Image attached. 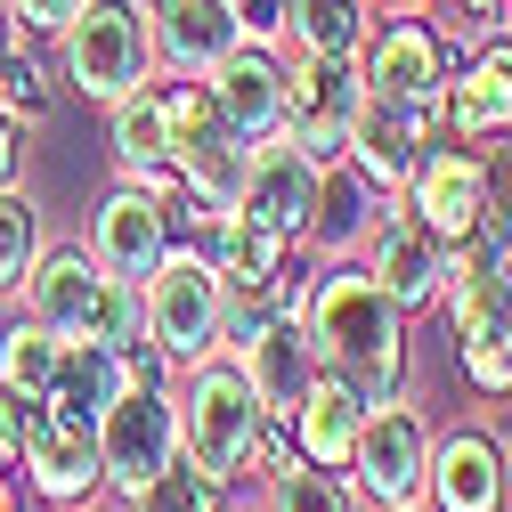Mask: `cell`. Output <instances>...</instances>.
I'll return each mask as SVG.
<instances>
[{
    "label": "cell",
    "mask_w": 512,
    "mask_h": 512,
    "mask_svg": "<svg viewBox=\"0 0 512 512\" xmlns=\"http://www.w3.org/2000/svg\"><path fill=\"white\" fill-rule=\"evenodd\" d=\"M301 326L326 358V374H342L366 407L407 399V309L391 301L366 261H326L301 285Z\"/></svg>",
    "instance_id": "1"
},
{
    "label": "cell",
    "mask_w": 512,
    "mask_h": 512,
    "mask_svg": "<svg viewBox=\"0 0 512 512\" xmlns=\"http://www.w3.org/2000/svg\"><path fill=\"white\" fill-rule=\"evenodd\" d=\"M17 317L49 326L57 342H147V285H114L90 244H41V261L17 285Z\"/></svg>",
    "instance_id": "2"
},
{
    "label": "cell",
    "mask_w": 512,
    "mask_h": 512,
    "mask_svg": "<svg viewBox=\"0 0 512 512\" xmlns=\"http://www.w3.org/2000/svg\"><path fill=\"white\" fill-rule=\"evenodd\" d=\"M171 407H179V456L212 472L220 488H236L252 472V447L269 431V407L252 391V374L236 350H204L171 374Z\"/></svg>",
    "instance_id": "3"
},
{
    "label": "cell",
    "mask_w": 512,
    "mask_h": 512,
    "mask_svg": "<svg viewBox=\"0 0 512 512\" xmlns=\"http://www.w3.org/2000/svg\"><path fill=\"white\" fill-rule=\"evenodd\" d=\"M57 74L82 106H114L155 82V17L147 0H82L57 33Z\"/></svg>",
    "instance_id": "4"
},
{
    "label": "cell",
    "mask_w": 512,
    "mask_h": 512,
    "mask_svg": "<svg viewBox=\"0 0 512 512\" xmlns=\"http://www.w3.org/2000/svg\"><path fill=\"white\" fill-rule=\"evenodd\" d=\"M431 415L415 399H391V407H366L358 423V447H350V488L366 512H423V488H431Z\"/></svg>",
    "instance_id": "5"
},
{
    "label": "cell",
    "mask_w": 512,
    "mask_h": 512,
    "mask_svg": "<svg viewBox=\"0 0 512 512\" xmlns=\"http://www.w3.org/2000/svg\"><path fill=\"white\" fill-rule=\"evenodd\" d=\"M147 342L163 350L171 374L204 350H228V285L196 244H171L163 269L147 277Z\"/></svg>",
    "instance_id": "6"
},
{
    "label": "cell",
    "mask_w": 512,
    "mask_h": 512,
    "mask_svg": "<svg viewBox=\"0 0 512 512\" xmlns=\"http://www.w3.org/2000/svg\"><path fill=\"white\" fill-rule=\"evenodd\" d=\"M155 90H163V114H171V171L196 187L212 212H236L244 171H252V139L212 106L204 82H171V74H155Z\"/></svg>",
    "instance_id": "7"
},
{
    "label": "cell",
    "mask_w": 512,
    "mask_h": 512,
    "mask_svg": "<svg viewBox=\"0 0 512 512\" xmlns=\"http://www.w3.org/2000/svg\"><path fill=\"white\" fill-rule=\"evenodd\" d=\"M439 131L488 147L512 131V25H472V41H447V90H439Z\"/></svg>",
    "instance_id": "8"
},
{
    "label": "cell",
    "mask_w": 512,
    "mask_h": 512,
    "mask_svg": "<svg viewBox=\"0 0 512 512\" xmlns=\"http://www.w3.org/2000/svg\"><path fill=\"white\" fill-rule=\"evenodd\" d=\"M179 464V407H171V382H131L106 415H98V472L106 496H139L155 472Z\"/></svg>",
    "instance_id": "9"
},
{
    "label": "cell",
    "mask_w": 512,
    "mask_h": 512,
    "mask_svg": "<svg viewBox=\"0 0 512 512\" xmlns=\"http://www.w3.org/2000/svg\"><path fill=\"white\" fill-rule=\"evenodd\" d=\"M366 106V74L358 57H293V82H285V139L317 163H342L350 155V122Z\"/></svg>",
    "instance_id": "10"
},
{
    "label": "cell",
    "mask_w": 512,
    "mask_h": 512,
    "mask_svg": "<svg viewBox=\"0 0 512 512\" xmlns=\"http://www.w3.org/2000/svg\"><path fill=\"white\" fill-rule=\"evenodd\" d=\"M439 139V98H374L350 122V163L382 187V196H407V179L423 163V147Z\"/></svg>",
    "instance_id": "11"
},
{
    "label": "cell",
    "mask_w": 512,
    "mask_h": 512,
    "mask_svg": "<svg viewBox=\"0 0 512 512\" xmlns=\"http://www.w3.org/2000/svg\"><path fill=\"white\" fill-rule=\"evenodd\" d=\"M171 244H179L171 212L147 196V187L114 179V187H106V204H98V220H90V261H98L114 285H147V277L163 269V252H171Z\"/></svg>",
    "instance_id": "12"
},
{
    "label": "cell",
    "mask_w": 512,
    "mask_h": 512,
    "mask_svg": "<svg viewBox=\"0 0 512 512\" xmlns=\"http://www.w3.org/2000/svg\"><path fill=\"white\" fill-rule=\"evenodd\" d=\"M17 472H25V496H41V504H57V512H90V496H106L98 431H90V423H66V415H49V407H41L33 431H25Z\"/></svg>",
    "instance_id": "13"
},
{
    "label": "cell",
    "mask_w": 512,
    "mask_h": 512,
    "mask_svg": "<svg viewBox=\"0 0 512 512\" xmlns=\"http://www.w3.org/2000/svg\"><path fill=\"white\" fill-rule=\"evenodd\" d=\"M399 204H407L439 244H464V236L480 228V212H488V171H480V147H464V139H447V147H439V139H431Z\"/></svg>",
    "instance_id": "14"
},
{
    "label": "cell",
    "mask_w": 512,
    "mask_h": 512,
    "mask_svg": "<svg viewBox=\"0 0 512 512\" xmlns=\"http://www.w3.org/2000/svg\"><path fill=\"white\" fill-rule=\"evenodd\" d=\"M285 82H293V49H261V41H236L220 66L204 74L212 106L236 122L252 147H261V139H285Z\"/></svg>",
    "instance_id": "15"
},
{
    "label": "cell",
    "mask_w": 512,
    "mask_h": 512,
    "mask_svg": "<svg viewBox=\"0 0 512 512\" xmlns=\"http://www.w3.org/2000/svg\"><path fill=\"white\" fill-rule=\"evenodd\" d=\"M317 179H326V163H317V155H301L293 139H261V147H252V171H244L236 212L261 220L269 236H285V244L301 252L309 212H317Z\"/></svg>",
    "instance_id": "16"
},
{
    "label": "cell",
    "mask_w": 512,
    "mask_h": 512,
    "mask_svg": "<svg viewBox=\"0 0 512 512\" xmlns=\"http://www.w3.org/2000/svg\"><path fill=\"white\" fill-rule=\"evenodd\" d=\"M358 261L382 277V285H391V301L415 317V309H431L439 301V285H447V244L391 196V204H382V220H374V236L358 244Z\"/></svg>",
    "instance_id": "17"
},
{
    "label": "cell",
    "mask_w": 512,
    "mask_h": 512,
    "mask_svg": "<svg viewBox=\"0 0 512 512\" xmlns=\"http://www.w3.org/2000/svg\"><path fill=\"white\" fill-rule=\"evenodd\" d=\"M504 496H512V456L496 431L464 423L431 439V488H423L431 512H504Z\"/></svg>",
    "instance_id": "18"
},
{
    "label": "cell",
    "mask_w": 512,
    "mask_h": 512,
    "mask_svg": "<svg viewBox=\"0 0 512 512\" xmlns=\"http://www.w3.org/2000/svg\"><path fill=\"white\" fill-rule=\"evenodd\" d=\"M358 74L374 98H439L447 90V33L423 17H374L366 49H358Z\"/></svg>",
    "instance_id": "19"
},
{
    "label": "cell",
    "mask_w": 512,
    "mask_h": 512,
    "mask_svg": "<svg viewBox=\"0 0 512 512\" xmlns=\"http://www.w3.org/2000/svg\"><path fill=\"white\" fill-rule=\"evenodd\" d=\"M236 358H244V374H252V391H261L269 423H293L301 399H309V382L326 374V358H317V342H309V326H301V309H277L269 326H252V334L236 342Z\"/></svg>",
    "instance_id": "20"
},
{
    "label": "cell",
    "mask_w": 512,
    "mask_h": 512,
    "mask_svg": "<svg viewBox=\"0 0 512 512\" xmlns=\"http://www.w3.org/2000/svg\"><path fill=\"white\" fill-rule=\"evenodd\" d=\"M147 17H155V74H171V82H204L244 41L228 0H147Z\"/></svg>",
    "instance_id": "21"
},
{
    "label": "cell",
    "mask_w": 512,
    "mask_h": 512,
    "mask_svg": "<svg viewBox=\"0 0 512 512\" xmlns=\"http://www.w3.org/2000/svg\"><path fill=\"white\" fill-rule=\"evenodd\" d=\"M382 204H391V196H382V187L342 155V163H326V179H317V212H309V252H317V261H358V244L374 236V220H382Z\"/></svg>",
    "instance_id": "22"
},
{
    "label": "cell",
    "mask_w": 512,
    "mask_h": 512,
    "mask_svg": "<svg viewBox=\"0 0 512 512\" xmlns=\"http://www.w3.org/2000/svg\"><path fill=\"white\" fill-rule=\"evenodd\" d=\"M196 252L220 269L228 293H261V285H277V277L293 269V244L269 236L261 220H244V212H212V220L196 228Z\"/></svg>",
    "instance_id": "23"
},
{
    "label": "cell",
    "mask_w": 512,
    "mask_h": 512,
    "mask_svg": "<svg viewBox=\"0 0 512 512\" xmlns=\"http://www.w3.org/2000/svg\"><path fill=\"white\" fill-rule=\"evenodd\" d=\"M358 423H366V399L350 391L342 374H317V382H309V399H301V415H293V447H301V464L342 472V464H350V447H358Z\"/></svg>",
    "instance_id": "24"
},
{
    "label": "cell",
    "mask_w": 512,
    "mask_h": 512,
    "mask_svg": "<svg viewBox=\"0 0 512 512\" xmlns=\"http://www.w3.org/2000/svg\"><path fill=\"white\" fill-rule=\"evenodd\" d=\"M131 391V366H122L114 342H66V358H57V382H49V415H66V423H90Z\"/></svg>",
    "instance_id": "25"
},
{
    "label": "cell",
    "mask_w": 512,
    "mask_h": 512,
    "mask_svg": "<svg viewBox=\"0 0 512 512\" xmlns=\"http://www.w3.org/2000/svg\"><path fill=\"white\" fill-rule=\"evenodd\" d=\"M366 33H374V0H285L293 57H358Z\"/></svg>",
    "instance_id": "26"
},
{
    "label": "cell",
    "mask_w": 512,
    "mask_h": 512,
    "mask_svg": "<svg viewBox=\"0 0 512 512\" xmlns=\"http://www.w3.org/2000/svg\"><path fill=\"white\" fill-rule=\"evenodd\" d=\"M106 139H114V171L122 179H139L155 163H171V114H163V90H131V98H114L106 106Z\"/></svg>",
    "instance_id": "27"
},
{
    "label": "cell",
    "mask_w": 512,
    "mask_h": 512,
    "mask_svg": "<svg viewBox=\"0 0 512 512\" xmlns=\"http://www.w3.org/2000/svg\"><path fill=\"white\" fill-rule=\"evenodd\" d=\"M57 358H66V342H57L49 326H33V317H17V326L0 334V391H9V399H25V407H49Z\"/></svg>",
    "instance_id": "28"
},
{
    "label": "cell",
    "mask_w": 512,
    "mask_h": 512,
    "mask_svg": "<svg viewBox=\"0 0 512 512\" xmlns=\"http://www.w3.org/2000/svg\"><path fill=\"white\" fill-rule=\"evenodd\" d=\"M261 512H366L350 480L317 472V464H285V472H261Z\"/></svg>",
    "instance_id": "29"
},
{
    "label": "cell",
    "mask_w": 512,
    "mask_h": 512,
    "mask_svg": "<svg viewBox=\"0 0 512 512\" xmlns=\"http://www.w3.org/2000/svg\"><path fill=\"white\" fill-rule=\"evenodd\" d=\"M41 204L25 196V187H0V301H17L25 269L41 261Z\"/></svg>",
    "instance_id": "30"
},
{
    "label": "cell",
    "mask_w": 512,
    "mask_h": 512,
    "mask_svg": "<svg viewBox=\"0 0 512 512\" xmlns=\"http://www.w3.org/2000/svg\"><path fill=\"white\" fill-rule=\"evenodd\" d=\"M122 512H228V488L179 456V464H171V472H155L139 496H122Z\"/></svg>",
    "instance_id": "31"
},
{
    "label": "cell",
    "mask_w": 512,
    "mask_h": 512,
    "mask_svg": "<svg viewBox=\"0 0 512 512\" xmlns=\"http://www.w3.org/2000/svg\"><path fill=\"white\" fill-rule=\"evenodd\" d=\"M0 106H9V114L25 122V131L49 114V74H41V57H33L25 41H17L9 57H0Z\"/></svg>",
    "instance_id": "32"
},
{
    "label": "cell",
    "mask_w": 512,
    "mask_h": 512,
    "mask_svg": "<svg viewBox=\"0 0 512 512\" xmlns=\"http://www.w3.org/2000/svg\"><path fill=\"white\" fill-rule=\"evenodd\" d=\"M464 374H472V391L488 399H512V342H480V350H456Z\"/></svg>",
    "instance_id": "33"
},
{
    "label": "cell",
    "mask_w": 512,
    "mask_h": 512,
    "mask_svg": "<svg viewBox=\"0 0 512 512\" xmlns=\"http://www.w3.org/2000/svg\"><path fill=\"white\" fill-rule=\"evenodd\" d=\"M74 9H82V0H9V17H17L25 41H57L74 25Z\"/></svg>",
    "instance_id": "34"
},
{
    "label": "cell",
    "mask_w": 512,
    "mask_h": 512,
    "mask_svg": "<svg viewBox=\"0 0 512 512\" xmlns=\"http://www.w3.org/2000/svg\"><path fill=\"white\" fill-rule=\"evenodd\" d=\"M244 41H261V49H285V0H228Z\"/></svg>",
    "instance_id": "35"
},
{
    "label": "cell",
    "mask_w": 512,
    "mask_h": 512,
    "mask_svg": "<svg viewBox=\"0 0 512 512\" xmlns=\"http://www.w3.org/2000/svg\"><path fill=\"white\" fill-rule=\"evenodd\" d=\"M480 171H488V212H504V220H512V131L480 147Z\"/></svg>",
    "instance_id": "36"
},
{
    "label": "cell",
    "mask_w": 512,
    "mask_h": 512,
    "mask_svg": "<svg viewBox=\"0 0 512 512\" xmlns=\"http://www.w3.org/2000/svg\"><path fill=\"white\" fill-rule=\"evenodd\" d=\"M33 415H41V407H25V399H9V391H0V464H17V456H25Z\"/></svg>",
    "instance_id": "37"
},
{
    "label": "cell",
    "mask_w": 512,
    "mask_h": 512,
    "mask_svg": "<svg viewBox=\"0 0 512 512\" xmlns=\"http://www.w3.org/2000/svg\"><path fill=\"white\" fill-rule=\"evenodd\" d=\"M17 163H25V122L0 106V187H17Z\"/></svg>",
    "instance_id": "38"
},
{
    "label": "cell",
    "mask_w": 512,
    "mask_h": 512,
    "mask_svg": "<svg viewBox=\"0 0 512 512\" xmlns=\"http://www.w3.org/2000/svg\"><path fill=\"white\" fill-rule=\"evenodd\" d=\"M480 236L496 244V269H504V285H512V220H504V212H480Z\"/></svg>",
    "instance_id": "39"
},
{
    "label": "cell",
    "mask_w": 512,
    "mask_h": 512,
    "mask_svg": "<svg viewBox=\"0 0 512 512\" xmlns=\"http://www.w3.org/2000/svg\"><path fill=\"white\" fill-rule=\"evenodd\" d=\"M456 9H464L472 25H512V9H504V0H456Z\"/></svg>",
    "instance_id": "40"
},
{
    "label": "cell",
    "mask_w": 512,
    "mask_h": 512,
    "mask_svg": "<svg viewBox=\"0 0 512 512\" xmlns=\"http://www.w3.org/2000/svg\"><path fill=\"white\" fill-rule=\"evenodd\" d=\"M0 512H25V480H17V464H0Z\"/></svg>",
    "instance_id": "41"
},
{
    "label": "cell",
    "mask_w": 512,
    "mask_h": 512,
    "mask_svg": "<svg viewBox=\"0 0 512 512\" xmlns=\"http://www.w3.org/2000/svg\"><path fill=\"white\" fill-rule=\"evenodd\" d=\"M17 41H25V33H17V17H9V0H0V57H9Z\"/></svg>",
    "instance_id": "42"
},
{
    "label": "cell",
    "mask_w": 512,
    "mask_h": 512,
    "mask_svg": "<svg viewBox=\"0 0 512 512\" xmlns=\"http://www.w3.org/2000/svg\"><path fill=\"white\" fill-rule=\"evenodd\" d=\"M374 17H423V0H374Z\"/></svg>",
    "instance_id": "43"
},
{
    "label": "cell",
    "mask_w": 512,
    "mask_h": 512,
    "mask_svg": "<svg viewBox=\"0 0 512 512\" xmlns=\"http://www.w3.org/2000/svg\"><path fill=\"white\" fill-rule=\"evenodd\" d=\"M504 9H512V0H504Z\"/></svg>",
    "instance_id": "44"
},
{
    "label": "cell",
    "mask_w": 512,
    "mask_h": 512,
    "mask_svg": "<svg viewBox=\"0 0 512 512\" xmlns=\"http://www.w3.org/2000/svg\"><path fill=\"white\" fill-rule=\"evenodd\" d=\"M423 512H431V504H423Z\"/></svg>",
    "instance_id": "45"
}]
</instances>
